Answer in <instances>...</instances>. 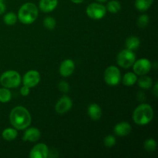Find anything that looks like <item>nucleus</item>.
I'll list each match as a JSON object with an SVG mask.
<instances>
[{"instance_id":"1","label":"nucleus","mask_w":158,"mask_h":158,"mask_svg":"<svg viewBox=\"0 0 158 158\" xmlns=\"http://www.w3.org/2000/svg\"><path fill=\"white\" fill-rule=\"evenodd\" d=\"M10 123L16 130L26 129L31 123V116L27 109L21 106L14 107L9 115Z\"/></svg>"},{"instance_id":"2","label":"nucleus","mask_w":158,"mask_h":158,"mask_svg":"<svg viewBox=\"0 0 158 158\" xmlns=\"http://www.w3.org/2000/svg\"><path fill=\"white\" fill-rule=\"evenodd\" d=\"M154 117V110L151 106L147 103L139 105L134 111L133 120L138 125H146L149 123Z\"/></svg>"},{"instance_id":"3","label":"nucleus","mask_w":158,"mask_h":158,"mask_svg":"<svg viewBox=\"0 0 158 158\" xmlns=\"http://www.w3.org/2000/svg\"><path fill=\"white\" fill-rule=\"evenodd\" d=\"M38 16V9L32 2L25 3L20 7L18 12V18L23 24H31Z\"/></svg>"},{"instance_id":"4","label":"nucleus","mask_w":158,"mask_h":158,"mask_svg":"<svg viewBox=\"0 0 158 158\" xmlns=\"http://www.w3.org/2000/svg\"><path fill=\"white\" fill-rule=\"evenodd\" d=\"M0 83L4 87L15 88L21 83V77L19 73L15 70H8L2 74Z\"/></svg>"},{"instance_id":"5","label":"nucleus","mask_w":158,"mask_h":158,"mask_svg":"<svg viewBox=\"0 0 158 158\" xmlns=\"http://www.w3.org/2000/svg\"><path fill=\"white\" fill-rule=\"evenodd\" d=\"M117 63L123 68H130L136 61V56L134 52L126 49L120 51L117 55Z\"/></svg>"},{"instance_id":"6","label":"nucleus","mask_w":158,"mask_h":158,"mask_svg":"<svg viewBox=\"0 0 158 158\" xmlns=\"http://www.w3.org/2000/svg\"><path fill=\"white\" fill-rule=\"evenodd\" d=\"M105 82L110 86H117L121 80L120 72L117 67L114 66L106 68L104 73Z\"/></svg>"},{"instance_id":"7","label":"nucleus","mask_w":158,"mask_h":158,"mask_svg":"<svg viewBox=\"0 0 158 158\" xmlns=\"http://www.w3.org/2000/svg\"><path fill=\"white\" fill-rule=\"evenodd\" d=\"M106 9L99 3H92L86 8V14L93 19H101L106 15Z\"/></svg>"},{"instance_id":"8","label":"nucleus","mask_w":158,"mask_h":158,"mask_svg":"<svg viewBox=\"0 0 158 158\" xmlns=\"http://www.w3.org/2000/svg\"><path fill=\"white\" fill-rule=\"evenodd\" d=\"M133 65H134V73L139 76L146 75L152 67L151 61L145 58L140 59L137 61H135Z\"/></svg>"},{"instance_id":"9","label":"nucleus","mask_w":158,"mask_h":158,"mask_svg":"<svg viewBox=\"0 0 158 158\" xmlns=\"http://www.w3.org/2000/svg\"><path fill=\"white\" fill-rule=\"evenodd\" d=\"M40 81V74L39 73L38 71L34 70H29L26 73L23 77V84L24 86H28L29 88L34 87L36 86Z\"/></svg>"},{"instance_id":"10","label":"nucleus","mask_w":158,"mask_h":158,"mask_svg":"<svg viewBox=\"0 0 158 158\" xmlns=\"http://www.w3.org/2000/svg\"><path fill=\"white\" fill-rule=\"evenodd\" d=\"M49 156V149L45 143H38L31 150L29 157L31 158H46Z\"/></svg>"},{"instance_id":"11","label":"nucleus","mask_w":158,"mask_h":158,"mask_svg":"<svg viewBox=\"0 0 158 158\" xmlns=\"http://www.w3.org/2000/svg\"><path fill=\"white\" fill-rule=\"evenodd\" d=\"M73 106L72 100L69 97L64 96L58 100L56 104V111L60 114H63L69 111Z\"/></svg>"},{"instance_id":"12","label":"nucleus","mask_w":158,"mask_h":158,"mask_svg":"<svg viewBox=\"0 0 158 158\" xmlns=\"http://www.w3.org/2000/svg\"><path fill=\"white\" fill-rule=\"evenodd\" d=\"M75 69V64L72 60H65L60 66V73L63 77H67L72 75Z\"/></svg>"},{"instance_id":"13","label":"nucleus","mask_w":158,"mask_h":158,"mask_svg":"<svg viewBox=\"0 0 158 158\" xmlns=\"http://www.w3.org/2000/svg\"><path fill=\"white\" fill-rule=\"evenodd\" d=\"M40 137H41V133H40V130L35 127H31L26 130L23 140L24 141L36 142L37 140H40Z\"/></svg>"},{"instance_id":"14","label":"nucleus","mask_w":158,"mask_h":158,"mask_svg":"<svg viewBox=\"0 0 158 158\" xmlns=\"http://www.w3.org/2000/svg\"><path fill=\"white\" fill-rule=\"evenodd\" d=\"M131 130H132V128H131L130 123H127V122H121V123H117L114 127V131L117 136L125 137V136H127L131 134Z\"/></svg>"},{"instance_id":"15","label":"nucleus","mask_w":158,"mask_h":158,"mask_svg":"<svg viewBox=\"0 0 158 158\" xmlns=\"http://www.w3.org/2000/svg\"><path fill=\"white\" fill-rule=\"evenodd\" d=\"M88 115L92 120H98L102 117V110L99 105L92 103L88 106Z\"/></svg>"},{"instance_id":"16","label":"nucleus","mask_w":158,"mask_h":158,"mask_svg":"<svg viewBox=\"0 0 158 158\" xmlns=\"http://www.w3.org/2000/svg\"><path fill=\"white\" fill-rule=\"evenodd\" d=\"M58 0H40V8L43 12H50L56 8Z\"/></svg>"},{"instance_id":"17","label":"nucleus","mask_w":158,"mask_h":158,"mask_svg":"<svg viewBox=\"0 0 158 158\" xmlns=\"http://www.w3.org/2000/svg\"><path fill=\"white\" fill-rule=\"evenodd\" d=\"M140 44V40H139V38H137V37L136 36L129 37V38L127 39L126 43H125L127 49L131 51L136 50V49L139 47Z\"/></svg>"},{"instance_id":"18","label":"nucleus","mask_w":158,"mask_h":158,"mask_svg":"<svg viewBox=\"0 0 158 158\" xmlns=\"http://www.w3.org/2000/svg\"><path fill=\"white\" fill-rule=\"evenodd\" d=\"M138 86L142 89H150L153 86V80L151 77L148 76H142L138 80H137Z\"/></svg>"},{"instance_id":"19","label":"nucleus","mask_w":158,"mask_h":158,"mask_svg":"<svg viewBox=\"0 0 158 158\" xmlns=\"http://www.w3.org/2000/svg\"><path fill=\"white\" fill-rule=\"evenodd\" d=\"M153 2L154 0H136L135 6L139 11L144 12L152 6Z\"/></svg>"},{"instance_id":"20","label":"nucleus","mask_w":158,"mask_h":158,"mask_svg":"<svg viewBox=\"0 0 158 158\" xmlns=\"http://www.w3.org/2000/svg\"><path fill=\"white\" fill-rule=\"evenodd\" d=\"M2 137L7 141H11L16 138L18 133H17L16 129L14 128H6L2 131Z\"/></svg>"},{"instance_id":"21","label":"nucleus","mask_w":158,"mask_h":158,"mask_svg":"<svg viewBox=\"0 0 158 158\" xmlns=\"http://www.w3.org/2000/svg\"><path fill=\"white\" fill-rule=\"evenodd\" d=\"M137 80V75L134 73H127L123 77V83L125 86H131L135 84V83Z\"/></svg>"},{"instance_id":"22","label":"nucleus","mask_w":158,"mask_h":158,"mask_svg":"<svg viewBox=\"0 0 158 158\" xmlns=\"http://www.w3.org/2000/svg\"><path fill=\"white\" fill-rule=\"evenodd\" d=\"M106 9L111 13H117L121 9V5L117 0H112L108 2Z\"/></svg>"},{"instance_id":"23","label":"nucleus","mask_w":158,"mask_h":158,"mask_svg":"<svg viewBox=\"0 0 158 158\" xmlns=\"http://www.w3.org/2000/svg\"><path fill=\"white\" fill-rule=\"evenodd\" d=\"M11 97H12V94L8 88L4 87L0 89V102L1 103H7L11 100Z\"/></svg>"},{"instance_id":"24","label":"nucleus","mask_w":158,"mask_h":158,"mask_svg":"<svg viewBox=\"0 0 158 158\" xmlns=\"http://www.w3.org/2000/svg\"><path fill=\"white\" fill-rule=\"evenodd\" d=\"M143 148L148 152H152V151H155L157 148V142L152 138L148 139L146 141L144 142L143 144Z\"/></svg>"},{"instance_id":"25","label":"nucleus","mask_w":158,"mask_h":158,"mask_svg":"<svg viewBox=\"0 0 158 158\" xmlns=\"http://www.w3.org/2000/svg\"><path fill=\"white\" fill-rule=\"evenodd\" d=\"M3 20H4V23L6 25H8V26H12V25L15 24V23H16L17 16L13 12H9V13H7L5 15Z\"/></svg>"},{"instance_id":"26","label":"nucleus","mask_w":158,"mask_h":158,"mask_svg":"<svg viewBox=\"0 0 158 158\" xmlns=\"http://www.w3.org/2000/svg\"><path fill=\"white\" fill-rule=\"evenodd\" d=\"M56 24V23L55 19H53L52 17H46L43 20V25H44L45 28L49 30H52L55 29Z\"/></svg>"},{"instance_id":"27","label":"nucleus","mask_w":158,"mask_h":158,"mask_svg":"<svg viewBox=\"0 0 158 158\" xmlns=\"http://www.w3.org/2000/svg\"><path fill=\"white\" fill-rule=\"evenodd\" d=\"M148 23H149V17H148V15H140L138 19H137V26H138L139 28H141V29L146 27Z\"/></svg>"},{"instance_id":"28","label":"nucleus","mask_w":158,"mask_h":158,"mask_svg":"<svg viewBox=\"0 0 158 158\" xmlns=\"http://www.w3.org/2000/svg\"><path fill=\"white\" fill-rule=\"evenodd\" d=\"M103 143H104V145L106 147V148H112L113 146L115 145L116 139L114 136L108 135L104 138Z\"/></svg>"},{"instance_id":"29","label":"nucleus","mask_w":158,"mask_h":158,"mask_svg":"<svg viewBox=\"0 0 158 158\" xmlns=\"http://www.w3.org/2000/svg\"><path fill=\"white\" fill-rule=\"evenodd\" d=\"M59 89L60 91H62L63 93H68L69 90V86L68 84V83H66V81H61L59 83L58 86Z\"/></svg>"},{"instance_id":"30","label":"nucleus","mask_w":158,"mask_h":158,"mask_svg":"<svg viewBox=\"0 0 158 158\" xmlns=\"http://www.w3.org/2000/svg\"><path fill=\"white\" fill-rule=\"evenodd\" d=\"M20 94L23 96H24V97H26V96H28L29 94V88L26 86H23L21 88V89H20Z\"/></svg>"},{"instance_id":"31","label":"nucleus","mask_w":158,"mask_h":158,"mask_svg":"<svg viewBox=\"0 0 158 158\" xmlns=\"http://www.w3.org/2000/svg\"><path fill=\"white\" fill-rule=\"evenodd\" d=\"M6 6L5 4L4 0H0V15L2 13H4L5 11H6Z\"/></svg>"},{"instance_id":"32","label":"nucleus","mask_w":158,"mask_h":158,"mask_svg":"<svg viewBox=\"0 0 158 158\" xmlns=\"http://www.w3.org/2000/svg\"><path fill=\"white\" fill-rule=\"evenodd\" d=\"M137 99H138L139 101L140 102H143L144 101L145 99H146V97H145V94H143V92H138L137 93Z\"/></svg>"},{"instance_id":"33","label":"nucleus","mask_w":158,"mask_h":158,"mask_svg":"<svg viewBox=\"0 0 158 158\" xmlns=\"http://www.w3.org/2000/svg\"><path fill=\"white\" fill-rule=\"evenodd\" d=\"M153 94L156 97L158 96V83H156L155 85L154 86V89H153Z\"/></svg>"},{"instance_id":"34","label":"nucleus","mask_w":158,"mask_h":158,"mask_svg":"<svg viewBox=\"0 0 158 158\" xmlns=\"http://www.w3.org/2000/svg\"><path fill=\"white\" fill-rule=\"evenodd\" d=\"M70 1L72 2L75 3V4H80V3L83 2L84 0H70Z\"/></svg>"},{"instance_id":"35","label":"nucleus","mask_w":158,"mask_h":158,"mask_svg":"<svg viewBox=\"0 0 158 158\" xmlns=\"http://www.w3.org/2000/svg\"><path fill=\"white\" fill-rule=\"evenodd\" d=\"M97 1L100 2H105L107 1V0H97Z\"/></svg>"}]
</instances>
